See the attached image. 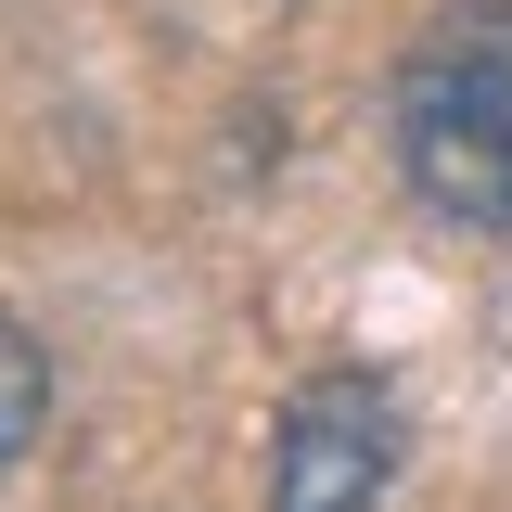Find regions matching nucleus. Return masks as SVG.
I'll return each mask as SVG.
<instances>
[{
    "mask_svg": "<svg viewBox=\"0 0 512 512\" xmlns=\"http://www.w3.org/2000/svg\"><path fill=\"white\" fill-rule=\"evenodd\" d=\"M397 154L423 205L512 231V0H448L397 52Z\"/></svg>",
    "mask_w": 512,
    "mask_h": 512,
    "instance_id": "1",
    "label": "nucleus"
},
{
    "mask_svg": "<svg viewBox=\"0 0 512 512\" xmlns=\"http://www.w3.org/2000/svg\"><path fill=\"white\" fill-rule=\"evenodd\" d=\"M397 461H410V423L384 372H308L269 423V512H384Z\"/></svg>",
    "mask_w": 512,
    "mask_h": 512,
    "instance_id": "2",
    "label": "nucleus"
},
{
    "mask_svg": "<svg viewBox=\"0 0 512 512\" xmlns=\"http://www.w3.org/2000/svg\"><path fill=\"white\" fill-rule=\"evenodd\" d=\"M39 423H52V359H39L26 320H0V474L39 448Z\"/></svg>",
    "mask_w": 512,
    "mask_h": 512,
    "instance_id": "3",
    "label": "nucleus"
}]
</instances>
